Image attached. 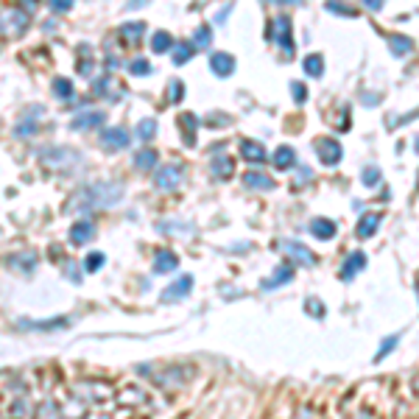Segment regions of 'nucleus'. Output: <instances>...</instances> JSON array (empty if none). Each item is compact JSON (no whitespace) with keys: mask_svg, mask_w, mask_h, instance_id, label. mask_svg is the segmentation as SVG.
<instances>
[{"mask_svg":"<svg viewBox=\"0 0 419 419\" xmlns=\"http://www.w3.org/2000/svg\"><path fill=\"white\" fill-rule=\"evenodd\" d=\"M154 134H157V120H154V118H143V120L137 123V129H134V137L143 140V143H148Z\"/></svg>","mask_w":419,"mask_h":419,"instance_id":"c9c22d12","label":"nucleus"},{"mask_svg":"<svg viewBox=\"0 0 419 419\" xmlns=\"http://www.w3.org/2000/svg\"><path fill=\"white\" fill-rule=\"evenodd\" d=\"M54 93H56V95H59L62 101H70V98H73V81H70V79H62V76H59V79L54 81Z\"/></svg>","mask_w":419,"mask_h":419,"instance_id":"4c0bfd02","label":"nucleus"},{"mask_svg":"<svg viewBox=\"0 0 419 419\" xmlns=\"http://www.w3.org/2000/svg\"><path fill=\"white\" fill-rule=\"evenodd\" d=\"M179 126L184 132V145H196V129H198V118L193 112L179 115Z\"/></svg>","mask_w":419,"mask_h":419,"instance_id":"a878e982","label":"nucleus"},{"mask_svg":"<svg viewBox=\"0 0 419 419\" xmlns=\"http://www.w3.org/2000/svg\"><path fill=\"white\" fill-rule=\"evenodd\" d=\"M366 269V255L363 252H352L347 260H344V266H341V280H352L358 271H363Z\"/></svg>","mask_w":419,"mask_h":419,"instance_id":"412c9836","label":"nucleus"},{"mask_svg":"<svg viewBox=\"0 0 419 419\" xmlns=\"http://www.w3.org/2000/svg\"><path fill=\"white\" fill-rule=\"evenodd\" d=\"M93 93H95L98 98L104 95V98H109V101H118V98L123 95V87L115 81V76H112V73H104V76L93 84Z\"/></svg>","mask_w":419,"mask_h":419,"instance_id":"f8f14e48","label":"nucleus"},{"mask_svg":"<svg viewBox=\"0 0 419 419\" xmlns=\"http://www.w3.org/2000/svg\"><path fill=\"white\" fill-rule=\"evenodd\" d=\"M73 391H76L79 397H84V400H93V402H98V400H104V397L112 394L109 386H98V383H79Z\"/></svg>","mask_w":419,"mask_h":419,"instance_id":"6ab92c4d","label":"nucleus"},{"mask_svg":"<svg viewBox=\"0 0 419 419\" xmlns=\"http://www.w3.org/2000/svg\"><path fill=\"white\" fill-rule=\"evenodd\" d=\"M291 280H294V269H291V266H280L269 280L260 283V288H263V291H271V288H277V285H288Z\"/></svg>","mask_w":419,"mask_h":419,"instance_id":"5701e85b","label":"nucleus"},{"mask_svg":"<svg viewBox=\"0 0 419 419\" xmlns=\"http://www.w3.org/2000/svg\"><path fill=\"white\" fill-rule=\"evenodd\" d=\"M193 48L196 51H207V48H213V26H198L190 37Z\"/></svg>","mask_w":419,"mask_h":419,"instance_id":"b1692460","label":"nucleus"},{"mask_svg":"<svg viewBox=\"0 0 419 419\" xmlns=\"http://www.w3.org/2000/svg\"><path fill=\"white\" fill-rule=\"evenodd\" d=\"M335 115H338V118H333V126H335L338 132H347V129L352 126V120H349V106H341Z\"/></svg>","mask_w":419,"mask_h":419,"instance_id":"58836bf2","label":"nucleus"},{"mask_svg":"<svg viewBox=\"0 0 419 419\" xmlns=\"http://www.w3.org/2000/svg\"><path fill=\"white\" fill-rule=\"evenodd\" d=\"M157 165V151L154 148H143L134 154V168L137 171H151Z\"/></svg>","mask_w":419,"mask_h":419,"instance_id":"72a5a7b5","label":"nucleus"},{"mask_svg":"<svg viewBox=\"0 0 419 419\" xmlns=\"http://www.w3.org/2000/svg\"><path fill=\"white\" fill-rule=\"evenodd\" d=\"M70 9H73L70 0H54L51 3V12H70Z\"/></svg>","mask_w":419,"mask_h":419,"instance_id":"3c124183","label":"nucleus"},{"mask_svg":"<svg viewBox=\"0 0 419 419\" xmlns=\"http://www.w3.org/2000/svg\"><path fill=\"white\" fill-rule=\"evenodd\" d=\"M176 45H173V37L168 34V31H157L154 37H151V51L154 54H165V51H173Z\"/></svg>","mask_w":419,"mask_h":419,"instance_id":"473e14b6","label":"nucleus"},{"mask_svg":"<svg viewBox=\"0 0 419 419\" xmlns=\"http://www.w3.org/2000/svg\"><path fill=\"white\" fill-rule=\"evenodd\" d=\"M377 101H380V98H377V95H363V104H366V106H369V104H372V106H374V104H377Z\"/></svg>","mask_w":419,"mask_h":419,"instance_id":"6e6d98bb","label":"nucleus"},{"mask_svg":"<svg viewBox=\"0 0 419 419\" xmlns=\"http://www.w3.org/2000/svg\"><path fill=\"white\" fill-rule=\"evenodd\" d=\"M274 42H277V48H283L285 56L294 54V26H291V17L280 15L274 20Z\"/></svg>","mask_w":419,"mask_h":419,"instance_id":"39448f33","label":"nucleus"},{"mask_svg":"<svg viewBox=\"0 0 419 419\" xmlns=\"http://www.w3.org/2000/svg\"><path fill=\"white\" fill-rule=\"evenodd\" d=\"M209 173H213L216 179H230L235 173V159L227 157V154L213 157V162H209Z\"/></svg>","mask_w":419,"mask_h":419,"instance_id":"f3484780","label":"nucleus"},{"mask_svg":"<svg viewBox=\"0 0 419 419\" xmlns=\"http://www.w3.org/2000/svg\"><path fill=\"white\" fill-rule=\"evenodd\" d=\"M241 157L252 165H263L266 162V148L255 140H241Z\"/></svg>","mask_w":419,"mask_h":419,"instance_id":"a211bd4d","label":"nucleus"},{"mask_svg":"<svg viewBox=\"0 0 419 419\" xmlns=\"http://www.w3.org/2000/svg\"><path fill=\"white\" fill-rule=\"evenodd\" d=\"M182 98H184V84L179 79H173L171 81V104H179Z\"/></svg>","mask_w":419,"mask_h":419,"instance_id":"49530a36","label":"nucleus"},{"mask_svg":"<svg viewBox=\"0 0 419 419\" xmlns=\"http://www.w3.org/2000/svg\"><path fill=\"white\" fill-rule=\"evenodd\" d=\"M271 162H274V168H277V171H288V168H294L297 154H294V148H291V145H280V148L274 151Z\"/></svg>","mask_w":419,"mask_h":419,"instance_id":"bb28decb","label":"nucleus"},{"mask_svg":"<svg viewBox=\"0 0 419 419\" xmlns=\"http://www.w3.org/2000/svg\"><path fill=\"white\" fill-rule=\"evenodd\" d=\"M40 159L45 168H51L56 173H68V171L79 168L84 157L70 145H45V148H40Z\"/></svg>","mask_w":419,"mask_h":419,"instance_id":"f03ea898","label":"nucleus"},{"mask_svg":"<svg viewBox=\"0 0 419 419\" xmlns=\"http://www.w3.org/2000/svg\"><path fill=\"white\" fill-rule=\"evenodd\" d=\"M104 263H106V255H101V252H90V255H87V260H84V271H98Z\"/></svg>","mask_w":419,"mask_h":419,"instance_id":"ea45409f","label":"nucleus"},{"mask_svg":"<svg viewBox=\"0 0 419 419\" xmlns=\"http://www.w3.org/2000/svg\"><path fill=\"white\" fill-rule=\"evenodd\" d=\"M126 187L120 182H90L84 184L68 204V209H79V213H90V209H101V207H115L123 198Z\"/></svg>","mask_w":419,"mask_h":419,"instance_id":"f257e3e1","label":"nucleus"},{"mask_svg":"<svg viewBox=\"0 0 419 419\" xmlns=\"http://www.w3.org/2000/svg\"><path fill=\"white\" fill-rule=\"evenodd\" d=\"M93 238H95V224H93V221H76V224L70 227V244L84 246V244H90Z\"/></svg>","mask_w":419,"mask_h":419,"instance_id":"2eb2a0df","label":"nucleus"},{"mask_svg":"<svg viewBox=\"0 0 419 419\" xmlns=\"http://www.w3.org/2000/svg\"><path fill=\"white\" fill-rule=\"evenodd\" d=\"M305 308H308V313H310L313 319H322V316L327 313V310H324V305H322V302H319L316 297H310V299L305 302Z\"/></svg>","mask_w":419,"mask_h":419,"instance_id":"37998d69","label":"nucleus"},{"mask_svg":"<svg viewBox=\"0 0 419 419\" xmlns=\"http://www.w3.org/2000/svg\"><path fill=\"white\" fill-rule=\"evenodd\" d=\"M294 419H310V408H302V411H297V416Z\"/></svg>","mask_w":419,"mask_h":419,"instance_id":"5fc2aeb1","label":"nucleus"},{"mask_svg":"<svg viewBox=\"0 0 419 419\" xmlns=\"http://www.w3.org/2000/svg\"><path fill=\"white\" fill-rule=\"evenodd\" d=\"M207 123H209V126H230L232 120H230V118H207Z\"/></svg>","mask_w":419,"mask_h":419,"instance_id":"603ef678","label":"nucleus"},{"mask_svg":"<svg viewBox=\"0 0 419 419\" xmlns=\"http://www.w3.org/2000/svg\"><path fill=\"white\" fill-rule=\"evenodd\" d=\"M193 291V277H179L173 285H168L162 291V302H179Z\"/></svg>","mask_w":419,"mask_h":419,"instance_id":"4468645a","label":"nucleus"},{"mask_svg":"<svg viewBox=\"0 0 419 419\" xmlns=\"http://www.w3.org/2000/svg\"><path fill=\"white\" fill-rule=\"evenodd\" d=\"M377 182H380V168H377V165H366V168H363V184H366V187H374Z\"/></svg>","mask_w":419,"mask_h":419,"instance_id":"a19ab883","label":"nucleus"},{"mask_svg":"<svg viewBox=\"0 0 419 419\" xmlns=\"http://www.w3.org/2000/svg\"><path fill=\"white\" fill-rule=\"evenodd\" d=\"M388 48H391L394 56H408L413 51V40L405 37V34H391L388 37Z\"/></svg>","mask_w":419,"mask_h":419,"instance_id":"c85d7f7f","label":"nucleus"},{"mask_svg":"<svg viewBox=\"0 0 419 419\" xmlns=\"http://www.w3.org/2000/svg\"><path fill=\"white\" fill-rule=\"evenodd\" d=\"M184 182V165L182 162H168L154 173V184L162 193H173L179 184Z\"/></svg>","mask_w":419,"mask_h":419,"instance_id":"7ed1b4c3","label":"nucleus"},{"mask_svg":"<svg viewBox=\"0 0 419 419\" xmlns=\"http://www.w3.org/2000/svg\"><path fill=\"white\" fill-rule=\"evenodd\" d=\"M316 151H319V157H322V162H324V165H338V162H341V157H344L341 143H338V140H333V137L319 140V143H316Z\"/></svg>","mask_w":419,"mask_h":419,"instance_id":"9d476101","label":"nucleus"},{"mask_svg":"<svg viewBox=\"0 0 419 419\" xmlns=\"http://www.w3.org/2000/svg\"><path fill=\"white\" fill-rule=\"evenodd\" d=\"M291 93H294V101L297 104H305L308 101V87L302 81H291Z\"/></svg>","mask_w":419,"mask_h":419,"instance_id":"a18cd8bd","label":"nucleus"},{"mask_svg":"<svg viewBox=\"0 0 419 419\" xmlns=\"http://www.w3.org/2000/svg\"><path fill=\"white\" fill-rule=\"evenodd\" d=\"M277 249H280L288 260H294L297 266H305V269H313V266H316V255H313L305 244H299V241L280 238V241H277Z\"/></svg>","mask_w":419,"mask_h":419,"instance_id":"20e7f679","label":"nucleus"},{"mask_svg":"<svg viewBox=\"0 0 419 419\" xmlns=\"http://www.w3.org/2000/svg\"><path fill=\"white\" fill-rule=\"evenodd\" d=\"M129 132L123 129V126H109V129H104L101 132V145L106 148V151H123L126 145H129Z\"/></svg>","mask_w":419,"mask_h":419,"instance_id":"0eeeda50","label":"nucleus"},{"mask_svg":"<svg viewBox=\"0 0 419 419\" xmlns=\"http://www.w3.org/2000/svg\"><path fill=\"white\" fill-rule=\"evenodd\" d=\"M68 324H70L68 319H56V316L48 319V322H26V319L17 322L20 330H59V327H68Z\"/></svg>","mask_w":419,"mask_h":419,"instance_id":"7c9ffc66","label":"nucleus"},{"mask_svg":"<svg viewBox=\"0 0 419 419\" xmlns=\"http://www.w3.org/2000/svg\"><path fill=\"white\" fill-rule=\"evenodd\" d=\"M3 23H6V34L12 31L15 37H20V34H26L29 31V26H31V15L26 12V9H12V12H6V17H3Z\"/></svg>","mask_w":419,"mask_h":419,"instance_id":"6e6552de","label":"nucleus"},{"mask_svg":"<svg viewBox=\"0 0 419 419\" xmlns=\"http://www.w3.org/2000/svg\"><path fill=\"white\" fill-rule=\"evenodd\" d=\"M366 9H372V12H380V9H383V0H366Z\"/></svg>","mask_w":419,"mask_h":419,"instance_id":"864d4df0","label":"nucleus"},{"mask_svg":"<svg viewBox=\"0 0 419 419\" xmlns=\"http://www.w3.org/2000/svg\"><path fill=\"white\" fill-rule=\"evenodd\" d=\"M26 411H29V408H26L23 400H12V408H9V416H12V419H23Z\"/></svg>","mask_w":419,"mask_h":419,"instance_id":"09e8293b","label":"nucleus"},{"mask_svg":"<svg viewBox=\"0 0 419 419\" xmlns=\"http://www.w3.org/2000/svg\"><path fill=\"white\" fill-rule=\"evenodd\" d=\"M416 294H419V277H416Z\"/></svg>","mask_w":419,"mask_h":419,"instance_id":"13d9d810","label":"nucleus"},{"mask_svg":"<svg viewBox=\"0 0 419 419\" xmlns=\"http://www.w3.org/2000/svg\"><path fill=\"white\" fill-rule=\"evenodd\" d=\"M31 419H65V416H62V408H59L54 400H45V402H40V405L34 408Z\"/></svg>","mask_w":419,"mask_h":419,"instance_id":"2f4dec72","label":"nucleus"},{"mask_svg":"<svg viewBox=\"0 0 419 419\" xmlns=\"http://www.w3.org/2000/svg\"><path fill=\"white\" fill-rule=\"evenodd\" d=\"M143 34H145V23H126L123 29H120V40L126 42V45H137L140 40H143Z\"/></svg>","mask_w":419,"mask_h":419,"instance_id":"cd10ccee","label":"nucleus"},{"mask_svg":"<svg viewBox=\"0 0 419 419\" xmlns=\"http://www.w3.org/2000/svg\"><path fill=\"white\" fill-rule=\"evenodd\" d=\"M308 230H310V235H313V238H319V241H333V238H335V232H338V230H335V224H333L330 219H313Z\"/></svg>","mask_w":419,"mask_h":419,"instance_id":"aec40b11","label":"nucleus"},{"mask_svg":"<svg viewBox=\"0 0 419 419\" xmlns=\"http://www.w3.org/2000/svg\"><path fill=\"white\" fill-rule=\"evenodd\" d=\"M65 271H68V280H73V283H79V280H81V274H76V271H79V266H76L73 260H68V263H65Z\"/></svg>","mask_w":419,"mask_h":419,"instance_id":"8fccbe9b","label":"nucleus"},{"mask_svg":"<svg viewBox=\"0 0 419 419\" xmlns=\"http://www.w3.org/2000/svg\"><path fill=\"white\" fill-rule=\"evenodd\" d=\"M397 341H400V335H388V338L380 344V349H377V355H374V358H377V361H383V358H386V355L397 347Z\"/></svg>","mask_w":419,"mask_h":419,"instance_id":"c03bdc74","label":"nucleus"},{"mask_svg":"<svg viewBox=\"0 0 419 419\" xmlns=\"http://www.w3.org/2000/svg\"><path fill=\"white\" fill-rule=\"evenodd\" d=\"M104 120H106L104 112L90 109V112H81L79 118H73V120H70V129H73V132H90V129H98Z\"/></svg>","mask_w":419,"mask_h":419,"instance_id":"ddd939ff","label":"nucleus"},{"mask_svg":"<svg viewBox=\"0 0 419 419\" xmlns=\"http://www.w3.org/2000/svg\"><path fill=\"white\" fill-rule=\"evenodd\" d=\"M380 221H383V213H366L361 221H358V238H372L374 232H377V227H380Z\"/></svg>","mask_w":419,"mask_h":419,"instance_id":"4be33fe9","label":"nucleus"},{"mask_svg":"<svg viewBox=\"0 0 419 419\" xmlns=\"http://www.w3.org/2000/svg\"><path fill=\"white\" fill-rule=\"evenodd\" d=\"M129 73H132V76H148V73H151V62H145V59H134V62L129 65Z\"/></svg>","mask_w":419,"mask_h":419,"instance_id":"79ce46f5","label":"nucleus"},{"mask_svg":"<svg viewBox=\"0 0 419 419\" xmlns=\"http://www.w3.org/2000/svg\"><path fill=\"white\" fill-rule=\"evenodd\" d=\"M244 184L252 187V190H274L271 176H266V173H260V171H249V173L244 176Z\"/></svg>","mask_w":419,"mask_h":419,"instance_id":"c756f323","label":"nucleus"},{"mask_svg":"<svg viewBox=\"0 0 419 419\" xmlns=\"http://www.w3.org/2000/svg\"><path fill=\"white\" fill-rule=\"evenodd\" d=\"M6 266L20 271V274H31L37 269V252L34 249H23V252H15L6 258Z\"/></svg>","mask_w":419,"mask_h":419,"instance_id":"1a4fd4ad","label":"nucleus"},{"mask_svg":"<svg viewBox=\"0 0 419 419\" xmlns=\"http://www.w3.org/2000/svg\"><path fill=\"white\" fill-rule=\"evenodd\" d=\"M327 12H333V15H341V17H355V15H358L355 9H349V6H341V3H327Z\"/></svg>","mask_w":419,"mask_h":419,"instance_id":"de8ad7c7","label":"nucleus"},{"mask_svg":"<svg viewBox=\"0 0 419 419\" xmlns=\"http://www.w3.org/2000/svg\"><path fill=\"white\" fill-rule=\"evenodd\" d=\"M179 269V258L171 249H159L154 258V274H173Z\"/></svg>","mask_w":419,"mask_h":419,"instance_id":"dca6fc26","label":"nucleus"},{"mask_svg":"<svg viewBox=\"0 0 419 419\" xmlns=\"http://www.w3.org/2000/svg\"><path fill=\"white\" fill-rule=\"evenodd\" d=\"M84 419H109V416H106V413H87Z\"/></svg>","mask_w":419,"mask_h":419,"instance_id":"4d7b16f0","label":"nucleus"},{"mask_svg":"<svg viewBox=\"0 0 419 419\" xmlns=\"http://www.w3.org/2000/svg\"><path fill=\"white\" fill-rule=\"evenodd\" d=\"M302 68H305V73L308 76H322L324 73V56L322 54H310V56H305V62H302Z\"/></svg>","mask_w":419,"mask_h":419,"instance_id":"f704fd0d","label":"nucleus"},{"mask_svg":"<svg viewBox=\"0 0 419 419\" xmlns=\"http://www.w3.org/2000/svg\"><path fill=\"white\" fill-rule=\"evenodd\" d=\"M42 106L37 104V106H29L20 118H17V123H15V137H31L34 132H37V123H40V118H42Z\"/></svg>","mask_w":419,"mask_h":419,"instance_id":"423d86ee","label":"nucleus"},{"mask_svg":"<svg viewBox=\"0 0 419 419\" xmlns=\"http://www.w3.org/2000/svg\"><path fill=\"white\" fill-rule=\"evenodd\" d=\"M93 68H95L93 45L81 42V45H79V73H81V76H93Z\"/></svg>","mask_w":419,"mask_h":419,"instance_id":"393cba45","label":"nucleus"},{"mask_svg":"<svg viewBox=\"0 0 419 419\" xmlns=\"http://www.w3.org/2000/svg\"><path fill=\"white\" fill-rule=\"evenodd\" d=\"M193 42H179L173 51H171V56H173V65H184L190 56H193Z\"/></svg>","mask_w":419,"mask_h":419,"instance_id":"e433bc0d","label":"nucleus"},{"mask_svg":"<svg viewBox=\"0 0 419 419\" xmlns=\"http://www.w3.org/2000/svg\"><path fill=\"white\" fill-rule=\"evenodd\" d=\"M235 68H238L235 56H230V54H224V51L209 54V70H213L219 79H227V76H232V70H235Z\"/></svg>","mask_w":419,"mask_h":419,"instance_id":"9b49d317","label":"nucleus"},{"mask_svg":"<svg viewBox=\"0 0 419 419\" xmlns=\"http://www.w3.org/2000/svg\"><path fill=\"white\" fill-rule=\"evenodd\" d=\"M416 182H419V176H416Z\"/></svg>","mask_w":419,"mask_h":419,"instance_id":"bf43d9fd","label":"nucleus"}]
</instances>
